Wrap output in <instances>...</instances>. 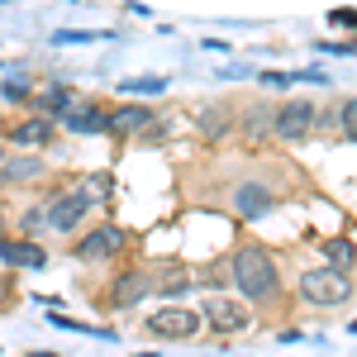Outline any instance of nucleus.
Returning <instances> with one entry per match:
<instances>
[{"label": "nucleus", "instance_id": "f257e3e1", "mask_svg": "<svg viewBox=\"0 0 357 357\" xmlns=\"http://www.w3.org/2000/svg\"><path fill=\"white\" fill-rule=\"evenodd\" d=\"M234 286L243 291L248 301H276L281 276H276L272 257H267L262 248H238V252H234Z\"/></svg>", "mask_w": 357, "mask_h": 357}, {"label": "nucleus", "instance_id": "f03ea898", "mask_svg": "<svg viewBox=\"0 0 357 357\" xmlns=\"http://www.w3.org/2000/svg\"><path fill=\"white\" fill-rule=\"evenodd\" d=\"M301 301L319 305V310H338V305L353 301V286H348V276L333 272V267H314V272L301 276Z\"/></svg>", "mask_w": 357, "mask_h": 357}, {"label": "nucleus", "instance_id": "7ed1b4c3", "mask_svg": "<svg viewBox=\"0 0 357 357\" xmlns=\"http://www.w3.org/2000/svg\"><path fill=\"white\" fill-rule=\"evenodd\" d=\"M91 210H96V205H91L82 191H62V195H53V200L43 205V224H48L53 234H77Z\"/></svg>", "mask_w": 357, "mask_h": 357}, {"label": "nucleus", "instance_id": "20e7f679", "mask_svg": "<svg viewBox=\"0 0 357 357\" xmlns=\"http://www.w3.org/2000/svg\"><path fill=\"white\" fill-rule=\"evenodd\" d=\"M195 329H200V314L176 310V305H167V310H158L148 319V333L153 338H167V343H186V338H195Z\"/></svg>", "mask_w": 357, "mask_h": 357}, {"label": "nucleus", "instance_id": "39448f33", "mask_svg": "<svg viewBox=\"0 0 357 357\" xmlns=\"http://www.w3.org/2000/svg\"><path fill=\"white\" fill-rule=\"evenodd\" d=\"M314 129V105L310 100H286L281 110L272 114V134L276 138H291V143H305Z\"/></svg>", "mask_w": 357, "mask_h": 357}, {"label": "nucleus", "instance_id": "423d86ee", "mask_svg": "<svg viewBox=\"0 0 357 357\" xmlns=\"http://www.w3.org/2000/svg\"><path fill=\"white\" fill-rule=\"evenodd\" d=\"M57 124H62L67 134H77V138L105 134V110H100V100H72L67 110L57 114Z\"/></svg>", "mask_w": 357, "mask_h": 357}, {"label": "nucleus", "instance_id": "0eeeda50", "mask_svg": "<svg viewBox=\"0 0 357 357\" xmlns=\"http://www.w3.org/2000/svg\"><path fill=\"white\" fill-rule=\"evenodd\" d=\"M124 243H129V234L119 224H100V229H91L82 243H77V257L82 262H100V257H114Z\"/></svg>", "mask_w": 357, "mask_h": 357}, {"label": "nucleus", "instance_id": "6e6552de", "mask_svg": "<svg viewBox=\"0 0 357 357\" xmlns=\"http://www.w3.org/2000/svg\"><path fill=\"white\" fill-rule=\"evenodd\" d=\"M148 124H153V110L148 105H119L114 114H105V134L110 138H138V134H148Z\"/></svg>", "mask_w": 357, "mask_h": 357}, {"label": "nucleus", "instance_id": "1a4fd4ad", "mask_svg": "<svg viewBox=\"0 0 357 357\" xmlns=\"http://www.w3.org/2000/svg\"><path fill=\"white\" fill-rule=\"evenodd\" d=\"M53 129H57V119H48V114H29V119H20L15 129H10V143L20 148V153H33V148H48L53 143Z\"/></svg>", "mask_w": 357, "mask_h": 357}, {"label": "nucleus", "instance_id": "9d476101", "mask_svg": "<svg viewBox=\"0 0 357 357\" xmlns=\"http://www.w3.org/2000/svg\"><path fill=\"white\" fill-rule=\"evenodd\" d=\"M0 262H5V267H29V272H38V267L48 262V252L33 243V238H0Z\"/></svg>", "mask_w": 357, "mask_h": 357}, {"label": "nucleus", "instance_id": "9b49d317", "mask_svg": "<svg viewBox=\"0 0 357 357\" xmlns=\"http://www.w3.org/2000/svg\"><path fill=\"white\" fill-rule=\"evenodd\" d=\"M205 319L220 333H243L248 329V310L234 305V301H224V296H210V301H205Z\"/></svg>", "mask_w": 357, "mask_h": 357}, {"label": "nucleus", "instance_id": "f8f14e48", "mask_svg": "<svg viewBox=\"0 0 357 357\" xmlns=\"http://www.w3.org/2000/svg\"><path fill=\"white\" fill-rule=\"evenodd\" d=\"M234 205H238V215H243V220H262V215H272L276 191H272V186H262V181H248V186H238Z\"/></svg>", "mask_w": 357, "mask_h": 357}, {"label": "nucleus", "instance_id": "ddd939ff", "mask_svg": "<svg viewBox=\"0 0 357 357\" xmlns=\"http://www.w3.org/2000/svg\"><path fill=\"white\" fill-rule=\"evenodd\" d=\"M43 176V158H5L0 162V186H24Z\"/></svg>", "mask_w": 357, "mask_h": 357}, {"label": "nucleus", "instance_id": "4468645a", "mask_svg": "<svg viewBox=\"0 0 357 357\" xmlns=\"http://www.w3.org/2000/svg\"><path fill=\"white\" fill-rule=\"evenodd\" d=\"M143 296H153V281H148L143 272H124L119 281H114V305H119V310H134Z\"/></svg>", "mask_w": 357, "mask_h": 357}, {"label": "nucleus", "instance_id": "2eb2a0df", "mask_svg": "<svg viewBox=\"0 0 357 357\" xmlns=\"http://www.w3.org/2000/svg\"><path fill=\"white\" fill-rule=\"evenodd\" d=\"M72 100H77V96H72V91H67V86H48V91H38V96H33V100H29V105H38V110L48 114V119H57V114L67 110V105H72Z\"/></svg>", "mask_w": 357, "mask_h": 357}, {"label": "nucleus", "instance_id": "dca6fc26", "mask_svg": "<svg viewBox=\"0 0 357 357\" xmlns=\"http://www.w3.org/2000/svg\"><path fill=\"white\" fill-rule=\"evenodd\" d=\"M324 257H329V267L333 272H353V262H357V248L348 243V238H329V243H324Z\"/></svg>", "mask_w": 357, "mask_h": 357}, {"label": "nucleus", "instance_id": "f3484780", "mask_svg": "<svg viewBox=\"0 0 357 357\" xmlns=\"http://www.w3.org/2000/svg\"><path fill=\"white\" fill-rule=\"evenodd\" d=\"M0 96H5V105H29V100H33V86H29L24 72H10V77L0 82Z\"/></svg>", "mask_w": 357, "mask_h": 357}, {"label": "nucleus", "instance_id": "a211bd4d", "mask_svg": "<svg viewBox=\"0 0 357 357\" xmlns=\"http://www.w3.org/2000/svg\"><path fill=\"white\" fill-rule=\"evenodd\" d=\"M124 96H162L167 91V77H129V82H119Z\"/></svg>", "mask_w": 357, "mask_h": 357}, {"label": "nucleus", "instance_id": "6ab92c4d", "mask_svg": "<svg viewBox=\"0 0 357 357\" xmlns=\"http://www.w3.org/2000/svg\"><path fill=\"white\" fill-rule=\"evenodd\" d=\"M110 186H114V181H110V172H91V176H86L77 191H82L86 200H91V205H100V200L110 195Z\"/></svg>", "mask_w": 357, "mask_h": 357}, {"label": "nucleus", "instance_id": "aec40b11", "mask_svg": "<svg viewBox=\"0 0 357 357\" xmlns=\"http://www.w3.org/2000/svg\"><path fill=\"white\" fill-rule=\"evenodd\" d=\"M96 38H114L110 29L100 33V29H57L53 33V43H96Z\"/></svg>", "mask_w": 357, "mask_h": 357}, {"label": "nucleus", "instance_id": "412c9836", "mask_svg": "<svg viewBox=\"0 0 357 357\" xmlns=\"http://www.w3.org/2000/svg\"><path fill=\"white\" fill-rule=\"evenodd\" d=\"M338 124H343V134L357 143V100H343V110H338Z\"/></svg>", "mask_w": 357, "mask_h": 357}, {"label": "nucleus", "instance_id": "4be33fe9", "mask_svg": "<svg viewBox=\"0 0 357 357\" xmlns=\"http://www.w3.org/2000/svg\"><path fill=\"white\" fill-rule=\"evenodd\" d=\"M20 229H24V234L43 229V210H38V205H33V210H24V215H20Z\"/></svg>", "mask_w": 357, "mask_h": 357}, {"label": "nucleus", "instance_id": "5701e85b", "mask_svg": "<svg viewBox=\"0 0 357 357\" xmlns=\"http://www.w3.org/2000/svg\"><path fill=\"white\" fill-rule=\"evenodd\" d=\"M158 296H167V301L186 296V276H176V281H162V286H158Z\"/></svg>", "mask_w": 357, "mask_h": 357}, {"label": "nucleus", "instance_id": "b1692460", "mask_svg": "<svg viewBox=\"0 0 357 357\" xmlns=\"http://www.w3.org/2000/svg\"><path fill=\"white\" fill-rule=\"evenodd\" d=\"M329 24H343V29H357V15H353V10H333V15H329Z\"/></svg>", "mask_w": 357, "mask_h": 357}, {"label": "nucleus", "instance_id": "393cba45", "mask_svg": "<svg viewBox=\"0 0 357 357\" xmlns=\"http://www.w3.org/2000/svg\"><path fill=\"white\" fill-rule=\"evenodd\" d=\"M0 305H10V281H0Z\"/></svg>", "mask_w": 357, "mask_h": 357}, {"label": "nucleus", "instance_id": "a878e982", "mask_svg": "<svg viewBox=\"0 0 357 357\" xmlns=\"http://www.w3.org/2000/svg\"><path fill=\"white\" fill-rule=\"evenodd\" d=\"M24 357H57V353H24Z\"/></svg>", "mask_w": 357, "mask_h": 357}, {"label": "nucleus", "instance_id": "bb28decb", "mask_svg": "<svg viewBox=\"0 0 357 357\" xmlns=\"http://www.w3.org/2000/svg\"><path fill=\"white\" fill-rule=\"evenodd\" d=\"M348 329H353V333H357V324H348Z\"/></svg>", "mask_w": 357, "mask_h": 357}, {"label": "nucleus", "instance_id": "cd10ccee", "mask_svg": "<svg viewBox=\"0 0 357 357\" xmlns=\"http://www.w3.org/2000/svg\"><path fill=\"white\" fill-rule=\"evenodd\" d=\"M0 162H5V153H0Z\"/></svg>", "mask_w": 357, "mask_h": 357}, {"label": "nucleus", "instance_id": "c85d7f7f", "mask_svg": "<svg viewBox=\"0 0 357 357\" xmlns=\"http://www.w3.org/2000/svg\"><path fill=\"white\" fill-rule=\"evenodd\" d=\"M0 238H5V234H0Z\"/></svg>", "mask_w": 357, "mask_h": 357}]
</instances>
